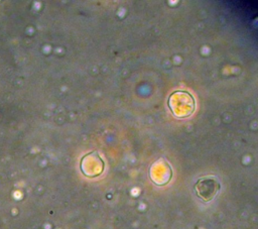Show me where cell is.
<instances>
[{"label": "cell", "mask_w": 258, "mask_h": 229, "mask_svg": "<svg viewBox=\"0 0 258 229\" xmlns=\"http://www.w3.org/2000/svg\"><path fill=\"white\" fill-rule=\"evenodd\" d=\"M196 193L203 201H211L220 190L219 181L212 176L203 177L198 180L195 186Z\"/></svg>", "instance_id": "1"}, {"label": "cell", "mask_w": 258, "mask_h": 229, "mask_svg": "<svg viewBox=\"0 0 258 229\" xmlns=\"http://www.w3.org/2000/svg\"><path fill=\"white\" fill-rule=\"evenodd\" d=\"M189 93L188 92H184V91H177L171 94V96L168 99V106L172 112V114L175 117L181 118L182 117V110H181V106L185 105L186 107L192 108L195 109V99L191 98L190 100L186 101L185 103H182L185 98L187 97Z\"/></svg>", "instance_id": "2"}]
</instances>
